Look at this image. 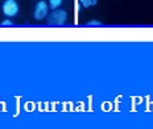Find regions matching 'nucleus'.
<instances>
[{
  "instance_id": "nucleus-1",
  "label": "nucleus",
  "mask_w": 153,
  "mask_h": 129,
  "mask_svg": "<svg viewBox=\"0 0 153 129\" xmlns=\"http://www.w3.org/2000/svg\"><path fill=\"white\" fill-rule=\"evenodd\" d=\"M68 20V13L63 9H56L54 12L49 15V18H48V23L50 25H56V27H61L66 23Z\"/></svg>"
},
{
  "instance_id": "nucleus-2",
  "label": "nucleus",
  "mask_w": 153,
  "mask_h": 129,
  "mask_svg": "<svg viewBox=\"0 0 153 129\" xmlns=\"http://www.w3.org/2000/svg\"><path fill=\"white\" fill-rule=\"evenodd\" d=\"M48 12H49V4H48L45 0H40V1H37V4L34 5L33 17L40 21L48 16Z\"/></svg>"
},
{
  "instance_id": "nucleus-3",
  "label": "nucleus",
  "mask_w": 153,
  "mask_h": 129,
  "mask_svg": "<svg viewBox=\"0 0 153 129\" xmlns=\"http://www.w3.org/2000/svg\"><path fill=\"white\" fill-rule=\"evenodd\" d=\"M1 8H3V13L7 17H15L19 13V4L16 0H4Z\"/></svg>"
},
{
  "instance_id": "nucleus-4",
  "label": "nucleus",
  "mask_w": 153,
  "mask_h": 129,
  "mask_svg": "<svg viewBox=\"0 0 153 129\" xmlns=\"http://www.w3.org/2000/svg\"><path fill=\"white\" fill-rule=\"evenodd\" d=\"M82 7L85 8H90V7H94V5L98 4V0H79Z\"/></svg>"
},
{
  "instance_id": "nucleus-5",
  "label": "nucleus",
  "mask_w": 153,
  "mask_h": 129,
  "mask_svg": "<svg viewBox=\"0 0 153 129\" xmlns=\"http://www.w3.org/2000/svg\"><path fill=\"white\" fill-rule=\"evenodd\" d=\"M62 4V0H49V7L53 9V11H56V9H58L61 7Z\"/></svg>"
},
{
  "instance_id": "nucleus-6",
  "label": "nucleus",
  "mask_w": 153,
  "mask_h": 129,
  "mask_svg": "<svg viewBox=\"0 0 153 129\" xmlns=\"http://www.w3.org/2000/svg\"><path fill=\"white\" fill-rule=\"evenodd\" d=\"M88 27H100L102 23L100 21H98V20H91V21H88L87 23Z\"/></svg>"
},
{
  "instance_id": "nucleus-7",
  "label": "nucleus",
  "mask_w": 153,
  "mask_h": 129,
  "mask_svg": "<svg viewBox=\"0 0 153 129\" xmlns=\"http://www.w3.org/2000/svg\"><path fill=\"white\" fill-rule=\"evenodd\" d=\"M12 25H13V23L11 20H4L1 23V27H12Z\"/></svg>"
}]
</instances>
